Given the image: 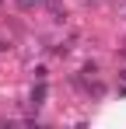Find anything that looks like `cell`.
Returning <instances> with one entry per match:
<instances>
[{"instance_id":"3957f363","label":"cell","mask_w":126,"mask_h":129,"mask_svg":"<svg viewBox=\"0 0 126 129\" xmlns=\"http://www.w3.org/2000/svg\"><path fill=\"white\" fill-rule=\"evenodd\" d=\"M18 4H21V7H39L42 0H18Z\"/></svg>"},{"instance_id":"6da1fadb","label":"cell","mask_w":126,"mask_h":129,"mask_svg":"<svg viewBox=\"0 0 126 129\" xmlns=\"http://www.w3.org/2000/svg\"><path fill=\"white\" fill-rule=\"evenodd\" d=\"M32 105H35V108L46 105V80H39V84L32 87Z\"/></svg>"},{"instance_id":"7a4b0ae2","label":"cell","mask_w":126,"mask_h":129,"mask_svg":"<svg viewBox=\"0 0 126 129\" xmlns=\"http://www.w3.org/2000/svg\"><path fill=\"white\" fill-rule=\"evenodd\" d=\"M46 7H49V14H53L56 21H63V7H60V0H46Z\"/></svg>"}]
</instances>
